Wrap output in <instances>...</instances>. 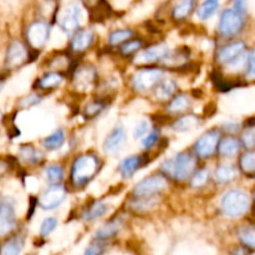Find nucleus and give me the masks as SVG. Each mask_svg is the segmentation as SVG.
Here are the masks:
<instances>
[{
  "label": "nucleus",
  "instance_id": "nucleus-1",
  "mask_svg": "<svg viewBox=\"0 0 255 255\" xmlns=\"http://www.w3.org/2000/svg\"><path fill=\"white\" fill-rule=\"evenodd\" d=\"M196 157L188 152H181L173 159L166 161L162 164V171L174 177L177 181H186L192 176L196 168Z\"/></svg>",
  "mask_w": 255,
  "mask_h": 255
},
{
  "label": "nucleus",
  "instance_id": "nucleus-2",
  "mask_svg": "<svg viewBox=\"0 0 255 255\" xmlns=\"http://www.w3.org/2000/svg\"><path fill=\"white\" fill-rule=\"evenodd\" d=\"M251 208V198L241 189H232L222 199V211L229 218H239Z\"/></svg>",
  "mask_w": 255,
  "mask_h": 255
},
{
  "label": "nucleus",
  "instance_id": "nucleus-3",
  "mask_svg": "<svg viewBox=\"0 0 255 255\" xmlns=\"http://www.w3.org/2000/svg\"><path fill=\"white\" fill-rule=\"evenodd\" d=\"M99 169V161L91 154L77 157L72 163L71 182L75 187H82L96 174Z\"/></svg>",
  "mask_w": 255,
  "mask_h": 255
},
{
  "label": "nucleus",
  "instance_id": "nucleus-4",
  "mask_svg": "<svg viewBox=\"0 0 255 255\" xmlns=\"http://www.w3.org/2000/svg\"><path fill=\"white\" fill-rule=\"evenodd\" d=\"M244 26V15L236 9H226L221 15L218 31L223 37H233L242 31Z\"/></svg>",
  "mask_w": 255,
  "mask_h": 255
},
{
  "label": "nucleus",
  "instance_id": "nucleus-5",
  "mask_svg": "<svg viewBox=\"0 0 255 255\" xmlns=\"http://www.w3.org/2000/svg\"><path fill=\"white\" fill-rule=\"evenodd\" d=\"M66 198V189L61 184L54 183L45 189L39 198L40 208L44 211H52L57 208Z\"/></svg>",
  "mask_w": 255,
  "mask_h": 255
},
{
  "label": "nucleus",
  "instance_id": "nucleus-6",
  "mask_svg": "<svg viewBox=\"0 0 255 255\" xmlns=\"http://www.w3.org/2000/svg\"><path fill=\"white\" fill-rule=\"evenodd\" d=\"M163 76L161 69H141L132 77V85L137 91H147L158 84Z\"/></svg>",
  "mask_w": 255,
  "mask_h": 255
},
{
  "label": "nucleus",
  "instance_id": "nucleus-7",
  "mask_svg": "<svg viewBox=\"0 0 255 255\" xmlns=\"http://www.w3.org/2000/svg\"><path fill=\"white\" fill-rule=\"evenodd\" d=\"M219 139H221V133L218 129H211L197 139L194 143V151L202 158H209L217 151Z\"/></svg>",
  "mask_w": 255,
  "mask_h": 255
},
{
  "label": "nucleus",
  "instance_id": "nucleus-8",
  "mask_svg": "<svg viewBox=\"0 0 255 255\" xmlns=\"http://www.w3.org/2000/svg\"><path fill=\"white\" fill-rule=\"evenodd\" d=\"M167 188V179L163 176H151L142 179L133 188L136 197H151Z\"/></svg>",
  "mask_w": 255,
  "mask_h": 255
},
{
  "label": "nucleus",
  "instance_id": "nucleus-9",
  "mask_svg": "<svg viewBox=\"0 0 255 255\" xmlns=\"http://www.w3.org/2000/svg\"><path fill=\"white\" fill-rule=\"evenodd\" d=\"M80 22H81V6L79 2L71 1L70 4H67L66 9H65L60 26H61L62 31H65L66 34H72V32L77 31Z\"/></svg>",
  "mask_w": 255,
  "mask_h": 255
},
{
  "label": "nucleus",
  "instance_id": "nucleus-10",
  "mask_svg": "<svg viewBox=\"0 0 255 255\" xmlns=\"http://www.w3.org/2000/svg\"><path fill=\"white\" fill-rule=\"evenodd\" d=\"M50 35L49 24L44 21H35L27 27L26 39L29 41L30 46L34 49H40L46 44Z\"/></svg>",
  "mask_w": 255,
  "mask_h": 255
},
{
  "label": "nucleus",
  "instance_id": "nucleus-11",
  "mask_svg": "<svg viewBox=\"0 0 255 255\" xmlns=\"http://www.w3.org/2000/svg\"><path fill=\"white\" fill-rule=\"evenodd\" d=\"M27 59V51L26 47L21 44L20 41H12L9 45L6 51V60H5V64H6L7 69H15V67H19L26 61Z\"/></svg>",
  "mask_w": 255,
  "mask_h": 255
},
{
  "label": "nucleus",
  "instance_id": "nucleus-12",
  "mask_svg": "<svg viewBox=\"0 0 255 255\" xmlns=\"http://www.w3.org/2000/svg\"><path fill=\"white\" fill-rule=\"evenodd\" d=\"M16 226L14 207L9 203H2L0 206V237L7 236Z\"/></svg>",
  "mask_w": 255,
  "mask_h": 255
},
{
  "label": "nucleus",
  "instance_id": "nucleus-13",
  "mask_svg": "<svg viewBox=\"0 0 255 255\" xmlns=\"http://www.w3.org/2000/svg\"><path fill=\"white\" fill-rule=\"evenodd\" d=\"M126 141V132L122 126H117L112 129L104 142V151L106 153H116Z\"/></svg>",
  "mask_w": 255,
  "mask_h": 255
},
{
  "label": "nucleus",
  "instance_id": "nucleus-14",
  "mask_svg": "<svg viewBox=\"0 0 255 255\" xmlns=\"http://www.w3.org/2000/svg\"><path fill=\"white\" fill-rule=\"evenodd\" d=\"M246 51V42L243 41H236L232 42V44L226 45V46L222 47L218 51L217 55V60L221 64H227L232 62L233 60H236L239 55H242Z\"/></svg>",
  "mask_w": 255,
  "mask_h": 255
},
{
  "label": "nucleus",
  "instance_id": "nucleus-15",
  "mask_svg": "<svg viewBox=\"0 0 255 255\" xmlns=\"http://www.w3.org/2000/svg\"><path fill=\"white\" fill-rule=\"evenodd\" d=\"M168 51L169 49L166 46V45L163 44L154 45V46H151L148 47V49L139 52L138 56H137L136 59V62H138V64H151V62L157 61V60L161 61V60L166 56Z\"/></svg>",
  "mask_w": 255,
  "mask_h": 255
},
{
  "label": "nucleus",
  "instance_id": "nucleus-16",
  "mask_svg": "<svg viewBox=\"0 0 255 255\" xmlns=\"http://www.w3.org/2000/svg\"><path fill=\"white\" fill-rule=\"evenodd\" d=\"M95 79H96V71L94 67L90 66H81L74 75L75 85L80 90H89L94 85Z\"/></svg>",
  "mask_w": 255,
  "mask_h": 255
},
{
  "label": "nucleus",
  "instance_id": "nucleus-17",
  "mask_svg": "<svg viewBox=\"0 0 255 255\" xmlns=\"http://www.w3.org/2000/svg\"><path fill=\"white\" fill-rule=\"evenodd\" d=\"M94 39L95 35L91 29L79 30V31L75 32V35L72 36L71 49L74 50L75 52L85 51V50H87L91 46V44L94 42Z\"/></svg>",
  "mask_w": 255,
  "mask_h": 255
},
{
  "label": "nucleus",
  "instance_id": "nucleus-18",
  "mask_svg": "<svg viewBox=\"0 0 255 255\" xmlns=\"http://www.w3.org/2000/svg\"><path fill=\"white\" fill-rule=\"evenodd\" d=\"M142 166V157L141 156H129L124 159L120 166V173L124 178H131L137 169Z\"/></svg>",
  "mask_w": 255,
  "mask_h": 255
},
{
  "label": "nucleus",
  "instance_id": "nucleus-19",
  "mask_svg": "<svg viewBox=\"0 0 255 255\" xmlns=\"http://www.w3.org/2000/svg\"><path fill=\"white\" fill-rule=\"evenodd\" d=\"M238 238L246 248L255 249V224H248L238 229Z\"/></svg>",
  "mask_w": 255,
  "mask_h": 255
},
{
  "label": "nucleus",
  "instance_id": "nucleus-20",
  "mask_svg": "<svg viewBox=\"0 0 255 255\" xmlns=\"http://www.w3.org/2000/svg\"><path fill=\"white\" fill-rule=\"evenodd\" d=\"M176 90H177L176 81L172 79H166L158 82L154 94H156V97L158 100H168L169 97L176 92Z\"/></svg>",
  "mask_w": 255,
  "mask_h": 255
},
{
  "label": "nucleus",
  "instance_id": "nucleus-21",
  "mask_svg": "<svg viewBox=\"0 0 255 255\" xmlns=\"http://www.w3.org/2000/svg\"><path fill=\"white\" fill-rule=\"evenodd\" d=\"M194 7V0H179L172 9V16L177 21L184 20L192 12Z\"/></svg>",
  "mask_w": 255,
  "mask_h": 255
},
{
  "label": "nucleus",
  "instance_id": "nucleus-22",
  "mask_svg": "<svg viewBox=\"0 0 255 255\" xmlns=\"http://www.w3.org/2000/svg\"><path fill=\"white\" fill-rule=\"evenodd\" d=\"M24 242L20 237L7 239L0 246V255H20Z\"/></svg>",
  "mask_w": 255,
  "mask_h": 255
},
{
  "label": "nucleus",
  "instance_id": "nucleus-23",
  "mask_svg": "<svg viewBox=\"0 0 255 255\" xmlns=\"http://www.w3.org/2000/svg\"><path fill=\"white\" fill-rule=\"evenodd\" d=\"M241 149V142L234 137H226L219 144V153L223 157H233Z\"/></svg>",
  "mask_w": 255,
  "mask_h": 255
},
{
  "label": "nucleus",
  "instance_id": "nucleus-24",
  "mask_svg": "<svg viewBox=\"0 0 255 255\" xmlns=\"http://www.w3.org/2000/svg\"><path fill=\"white\" fill-rule=\"evenodd\" d=\"M64 81V76L59 72H49V74L44 75L42 77H40L37 80V86L40 89H55V87H59L60 85Z\"/></svg>",
  "mask_w": 255,
  "mask_h": 255
},
{
  "label": "nucleus",
  "instance_id": "nucleus-25",
  "mask_svg": "<svg viewBox=\"0 0 255 255\" xmlns=\"http://www.w3.org/2000/svg\"><path fill=\"white\" fill-rule=\"evenodd\" d=\"M199 125V119L194 115H187V116L179 117L174 121L173 129L177 132H186L189 129H193Z\"/></svg>",
  "mask_w": 255,
  "mask_h": 255
},
{
  "label": "nucleus",
  "instance_id": "nucleus-26",
  "mask_svg": "<svg viewBox=\"0 0 255 255\" xmlns=\"http://www.w3.org/2000/svg\"><path fill=\"white\" fill-rule=\"evenodd\" d=\"M219 7V0H204L197 9V16L201 20H208L213 16Z\"/></svg>",
  "mask_w": 255,
  "mask_h": 255
},
{
  "label": "nucleus",
  "instance_id": "nucleus-27",
  "mask_svg": "<svg viewBox=\"0 0 255 255\" xmlns=\"http://www.w3.org/2000/svg\"><path fill=\"white\" fill-rule=\"evenodd\" d=\"M107 209H109V207H107L106 203H104V202H95L92 206H90L85 211V213L82 214V218L86 222H92L95 219H99L102 216H105Z\"/></svg>",
  "mask_w": 255,
  "mask_h": 255
},
{
  "label": "nucleus",
  "instance_id": "nucleus-28",
  "mask_svg": "<svg viewBox=\"0 0 255 255\" xmlns=\"http://www.w3.org/2000/svg\"><path fill=\"white\" fill-rule=\"evenodd\" d=\"M236 177L237 169L232 164L223 163L218 166V168L216 169V179L219 183H231Z\"/></svg>",
  "mask_w": 255,
  "mask_h": 255
},
{
  "label": "nucleus",
  "instance_id": "nucleus-29",
  "mask_svg": "<svg viewBox=\"0 0 255 255\" xmlns=\"http://www.w3.org/2000/svg\"><path fill=\"white\" fill-rule=\"evenodd\" d=\"M239 167L247 176H255V151L251 149L242 154L239 159Z\"/></svg>",
  "mask_w": 255,
  "mask_h": 255
},
{
  "label": "nucleus",
  "instance_id": "nucleus-30",
  "mask_svg": "<svg viewBox=\"0 0 255 255\" xmlns=\"http://www.w3.org/2000/svg\"><path fill=\"white\" fill-rule=\"evenodd\" d=\"M189 105H191L189 96L182 94V95H178V96H176L173 100H172L171 104H169L168 107H167V110H168L169 114L177 115L186 111V110L189 107Z\"/></svg>",
  "mask_w": 255,
  "mask_h": 255
},
{
  "label": "nucleus",
  "instance_id": "nucleus-31",
  "mask_svg": "<svg viewBox=\"0 0 255 255\" xmlns=\"http://www.w3.org/2000/svg\"><path fill=\"white\" fill-rule=\"evenodd\" d=\"M65 142V133L62 129H57L54 133H51L50 136H47L46 138L44 139L42 144L46 149L49 151H55V149H59L60 147L64 144Z\"/></svg>",
  "mask_w": 255,
  "mask_h": 255
},
{
  "label": "nucleus",
  "instance_id": "nucleus-32",
  "mask_svg": "<svg viewBox=\"0 0 255 255\" xmlns=\"http://www.w3.org/2000/svg\"><path fill=\"white\" fill-rule=\"evenodd\" d=\"M120 227H121L120 222H117V221L110 222V223L105 224L104 227H101V228L97 231L96 238L97 239H109V238H111V237L116 236V234L119 233Z\"/></svg>",
  "mask_w": 255,
  "mask_h": 255
},
{
  "label": "nucleus",
  "instance_id": "nucleus-33",
  "mask_svg": "<svg viewBox=\"0 0 255 255\" xmlns=\"http://www.w3.org/2000/svg\"><path fill=\"white\" fill-rule=\"evenodd\" d=\"M133 35V31L129 29H120L116 30V31L111 32L109 36V44L112 45V46H116V45L122 44V42L129 40Z\"/></svg>",
  "mask_w": 255,
  "mask_h": 255
},
{
  "label": "nucleus",
  "instance_id": "nucleus-34",
  "mask_svg": "<svg viewBox=\"0 0 255 255\" xmlns=\"http://www.w3.org/2000/svg\"><path fill=\"white\" fill-rule=\"evenodd\" d=\"M45 176L46 179L51 183H59L62 178H64V169L57 164H52V166L47 167L45 171Z\"/></svg>",
  "mask_w": 255,
  "mask_h": 255
},
{
  "label": "nucleus",
  "instance_id": "nucleus-35",
  "mask_svg": "<svg viewBox=\"0 0 255 255\" xmlns=\"http://www.w3.org/2000/svg\"><path fill=\"white\" fill-rule=\"evenodd\" d=\"M39 156L40 153L32 146H22L20 149V157L29 163H35V162L39 161Z\"/></svg>",
  "mask_w": 255,
  "mask_h": 255
},
{
  "label": "nucleus",
  "instance_id": "nucleus-36",
  "mask_svg": "<svg viewBox=\"0 0 255 255\" xmlns=\"http://www.w3.org/2000/svg\"><path fill=\"white\" fill-rule=\"evenodd\" d=\"M208 178H209L208 169H206V168L201 169V171H198L193 177H192V181H191L192 187H194V188L203 187L204 184L207 183V181H208Z\"/></svg>",
  "mask_w": 255,
  "mask_h": 255
},
{
  "label": "nucleus",
  "instance_id": "nucleus-37",
  "mask_svg": "<svg viewBox=\"0 0 255 255\" xmlns=\"http://www.w3.org/2000/svg\"><path fill=\"white\" fill-rule=\"evenodd\" d=\"M142 47V41L138 39L134 40H127L126 44H124L121 46V54L127 56V55H131L133 52L138 51L139 49Z\"/></svg>",
  "mask_w": 255,
  "mask_h": 255
},
{
  "label": "nucleus",
  "instance_id": "nucleus-38",
  "mask_svg": "<svg viewBox=\"0 0 255 255\" xmlns=\"http://www.w3.org/2000/svg\"><path fill=\"white\" fill-rule=\"evenodd\" d=\"M242 142L247 148L252 149L255 147V126H249L246 128L242 136Z\"/></svg>",
  "mask_w": 255,
  "mask_h": 255
},
{
  "label": "nucleus",
  "instance_id": "nucleus-39",
  "mask_svg": "<svg viewBox=\"0 0 255 255\" xmlns=\"http://www.w3.org/2000/svg\"><path fill=\"white\" fill-rule=\"evenodd\" d=\"M104 109H105V105L102 104V102H99V101L91 102V104L87 105L86 109H85V116H86L87 119H94V117H96L97 115L101 114V111Z\"/></svg>",
  "mask_w": 255,
  "mask_h": 255
},
{
  "label": "nucleus",
  "instance_id": "nucleus-40",
  "mask_svg": "<svg viewBox=\"0 0 255 255\" xmlns=\"http://www.w3.org/2000/svg\"><path fill=\"white\" fill-rule=\"evenodd\" d=\"M56 226H57L56 218L49 217V218L45 219V221L42 222L41 227H40V234H41V237L50 236V234L55 231Z\"/></svg>",
  "mask_w": 255,
  "mask_h": 255
},
{
  "label": "nucleus",
  "instance_id": "nucleus-41",
  "mask_svg": "<svg viewBox=\"0 0 255 255\" xmlns=\"http://www.w3.org/2000/svg\"><path fill=\"white\" fill-rule=\"evenodd\" d=\"M149 131V122L146 121V120H142L139 121L138 124L136 125L133 129V138L134 139H138L142 138V137L146 136Z\"/></svg>",
  "mask_w": 255,
  "mask_h": 255
},
{
  "label": "nucleus",
  "instance_id": "nucleus-42",
  "mask_svg": "<svg viewBox=\"0 0 255 255\" xmlns=\"http://www.w3.org/2000/svg\"><path fill=\"white\" fill-rule=\"evenodd\" d=\"M247 79L255 80V49L252 50L248 55V62H247Z\"/></svg>",
  "mask_w": 255,
  "mask_h": 255
},
{
  "label": "nucleus",
  "instance_id": "nucleus-43",
  "mask_svg": "<svg viewBox=\"0 0 255 255\" xmlns=\"http://www.w3.org/2000/svg\"><path fill=\"white\" fill-rule=\"evenodd\" d=\"M158 136H159L158 131L148 132V133L143 137V141H142V144H143L144 148H151V147L157 142Z\"/></svg>",
  "mask_w": 255,
  "mask_h": 255
},
{
  "label": "nucleus",
  "instance_id": "nucleus-44",
  "mask_svg": "<svg viewBox=\"0 0 255 255\" xmlns=\"http://www.w3.org/2000/svg\"><path fill=\"white\" fill-rule=\"evenodd\" d=\"M104 252V247L100 243H94L90 247H87V249L85 251L84 255H101Z\"/></svg>",
  "mask_w": 255,
  "mask_h": 255
},
{
  "label": "nucleus",
  "instance_id": "nucleus-45",
  "mask_svg": "<svg viewBox=\"0 0 255 255\" xmlns=\"http://www.w3.org/2000/svg\"><path fill=\"white\" fill-rule=\"evenodd\" d=\"M39 102H40L39 96H36V95H31V96H26L25 99H22L21 102H20V105L24 107H31L34 106V105H37Z\"/></svg>",
  "mask_w": 255,
  "mask_h": 255
},
{
  "label": "nucleus",
  "instance_id": "nucleus-46",
  "mask_svg": "<svg viewBox=\"0 0 255 255\" xmlns=\"http://www.w3.org/2000/svg\"><path fill=\"white\" fill-rule=\"evenodd\" d=\"M232 1H233V9H236L241 14H246L248 0H232Z\"/></svg>",
  "mask_w": 255,
  "mask_h": 255
},
{
  "label": "nucleus",
  "instance_id": "nucleus-47",
  "mask_svg": "<svg viewBox=\"0 0 255 255\" xmlns=\"http://www.w3.org/2000/svg\"><path fill=\"white\" fill-rule=\"evenodd\" d=\"M224 129L229 132H237L239 129V125L238 124H233V122H229V124L224 125Z\"/></svg>",
  "mask_w": 255,
  "mask_h": 255
},
{
  "label": "nucleus",
  "instance_id": "nucleus-48",
  "mask_svg": "<svg viewBox=\"0 0 255 255\" xmlns=\"http://www.w3.org/2000/svg\"><path fill=\"white\" fill-rule=\"evenodd\" d=\"M232 255H247V252L244 249H237L232 253Z\"/></svg>",
  "mask_w": 255,
  "mask_h": 255
},
{
  "label": "nucleus",
  "instance_id": "nucleus-49",
  "mask_svg": "<svg viewBox=\"0 0 255 255\" xmlns=\"http://www.w3.org/2000/svg\"><path fill=\"white\" fill-rule=\"evenodd\" d=\"M254 198H255V193H254Z\"/></svg>",
  "mask_w": 255,
  "mask_h": 255
},
{
  "label": "nucleus",
  "instance_id": "nucleus-50",
  "mask_svg": "<svg viewBox=\"0 0 255 255\" xmlns=\"http://www.w3.org/2000/svg\"><path fill=\"white\" fill-rule=\"evenodd\" d=\"M0 206H1V204H0Z\"/></svg>",
  "mask_w": 255,
  "mask_h": 255
}]
</instances>
